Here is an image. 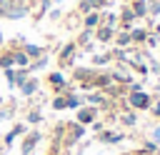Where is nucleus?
Returning a JSON list of instances; mask_svg holds the SVG:
<instances>
[{
	"mask_svg": "<svg viewBox=\"0 0 160 155\" xmlns=\"http://www.w3.org/2000/svg\"><path fill=\"white\" fill-rule=\"evenodd\" d=\"M0 8L5 12V20H22V18L30 15L32 2H28V0H0Z\"/></svg>",
	"mask_w": 160,
	"mask_h": 155,
	"instance_id": "nucleus-1",
	"label": "nucleus"
},
{
	"mask_svg": "<svg viewBox=\"0 0 160 155\" xmlns=\"http://www.w3.org/2000/svg\"><path fill=\"white\" fill-rule=\"evenodd\" d=\"M48 85L52 88V92H55V95H68V92H72L70 82L65 80V75H62L60 70H52V72L48 75Z\"/></svg>",
	"mask_w": 160,
	"mask_h": 155,
	"instance_id": "nucleus-2",
	"label": "nucleus"
},
{
	"mask_svg": "<svg viewBox=\"0 0 160 155\" xmlns=\"http://www.w3.org/2000/svg\"><path fill=\"white\" fill-rule=\"evenodd\" d=\"M82 135H85V125H80V122H65L62 145H65V148H72V145H75Z\"/></svg>",
	"mask_w": 160,
	"mask_h": 155,
	"instance_id": "nucleus-3",
	"label": "nucleus"
},
{
	"mask_svg": "<svg viewBox=\"0 0 160 155\" xmlns=\"http://www.w3.org/2000/svg\"><path fill=\"white\" fill-rule=\"evenodd\" d=\"M40 140H42V132H40V130H35V128H32V130H28V132L22 135L20 152H22V155H32V150L38 148V142H40Z\"/></svg>",
	"mask_w": 160,
	"mask_h": 155,
	"instance_id": "nucleus-4",
	"label": "nucleus"
},
{
	"mask_svg": "<svg viewBox=\"0 0 160 155\" xmlns=\"http://www.w3.org/2000/svg\"><path fill=\"white\" fill-rule=\"evenodd\" d=\"M75 52H78V45H75V40L65 42V45L60 48V52H58V65H60V68H68V65H72V58H75Z\"/></svg>",
	"mask_w": 160,
	"mask_h": 155,
	"instance_id": "nucleus-5",
	"label": "nucleus"
},
{
	"mask_svg": "<svg viewBox=\"0 0 160 155\" xmlns=\"http://www.w3.org/2000/svg\"><path fill=\"white\" fill-rule=\"evenodd\" d=\"M128 102L132 110H150V95L145 90H135L128 95Z\"/></svg>",
	"mask_w": 160,
	"mask_h": 155,
	"instance_id": "nucleus-6",
	"label": "nucleus"
},
{
	"mask_svg": "<svg viewBox=\"0 0 160 155\" xmlns=\"http://www.w3.org/2000/svg\"><path fill=\"white\" fill-rule=\"evenodd\" d=\"M95 72H98V70H92V68H75V70H72V78L82 85V90H92L90 82H92Z\"/></svg>",
	"mask_w": 160,
	"mask_h": 155,
	"instance_id": "nucleus-7",
	"label": "nucleus"
},
{
	"mask_svg": "<svg viewBox=\"0 0 160 155\" xmlns=\"http://www.w3.org/2000/svg\"><path fill=\"white\" fill-rule=\"evenodd\" d=\"M95 118H98V108L95 105H85V108H78V120L75 122L90 125V122H95Z\"/></svg>",
	"mask_w": 160,
	"mask_h": 155,
	"instance_id": "nucleus-8",
	"label": "nucleus"
},
{
	"mask_svg": "<svg viewBox=\"0 0 160 155\" xmlns=\"http://www.w3.org/2000/svg\"><path fill=\"white\" fill-rule=\"evenodd\" d=\"M20 50L30 58V60H38V58H42V55H48V48H42V45H35V42H22L20 45Z\"/></svg>",
	"mask_w": 160,
	"mask_h": 155,
	"instance_id": "nucleus-9",
	"label": "nucleus"
},
{
	"mask_svg": "<svg viewBox=\"0 0 160 155\" xmlns=\"http://www.w3.org/2000/svg\"><path fill=\"white\" fill-rule=\"evenodd\" d=\"M92 35H95V40L98 42H110L112 38H115V28H110V25H98L95 30H92Z\"/></svg>",
	"mask_w": 160,
	"mask_h": 155,
	"instance_id": "nucleus-10",
	"label": "nucleus"
},
{
	"mask_svg": "<svg viewBox=\"0 0 160 155\" xmlns=\"http://www.w3.org/2000/svg\"><path fill=\"white\" fill-rule=\"evenodd\" d=\"M38 88H40V80H38V78H32V75H30V78H28L22 85H18L20 95H25V98H32V95L38 92Z\"/></svg>",
	"mask_w": 160,
	"mask_h": 155,
	"instance_id": "nucleus-11",
	"label": "nucleus"
},
{
	"mask_svg": "<svg viewBox=\"0 0 160 155\" xmlns=\"http://www.w3.org/2000/svg\"><path fill=\"white\" fill-rule=\"evenodd\" d=\"M105 5H108V0H80L78 10H80L82 15H88V12H92V10H102Z\"/></svg>",
	"mask_w": 160,
	"mask_h": 155,
	"instance_id": "nucleus-12",
	"label": "nucleus"
},
{
	"mask_svg": "<svg viewBox=\"0 0 160 155\" xmlns=\"http://www.w3.org/2000/svg\"><path fill=\"white\" fill-rule=\"evenodd\" d=\"M100 10H92V12H88L85 18H82V25H85V30H95L98 25H100Z\"/></svg>",
	"mask_w": 160,
	"mask_h": 155,
	"instance_id": "nucleus-13",
	"label": "nucleus"
},
{
	"mask_svg": "<svg viewBox=\"0 0 160 155\" xmlns=\"http://www.w3.org/2000/svg\"><path fill=\"white\" fill-rule=\"evenodd\" d=\"M10 52H12V65H15V68H28L30 58H28L20 48H10Z\"/></svg>",
	"mask_w": 160,
	"mask_h": 155,
	"instance_id": "nucleus-14",
	"label": "nucleus"
},
{
	"mask_svg": "<svg viewBox=\"0 0 160 155\" xmlns=\"http://www.w3.org/2000/svg\"><path fill=\"white\" fill-rule=\"evenodd\" d=\"M98 140H100V142H120V140H122V132H110V130H100V132H98Z\"/></svg>",
	"mask_w": 160,
	"mask_h": 155,
	"instance_id": "nucleus-15",
	"label": "nucleus"
},
{
	"mask_svg": "<svg viewBox=\"0 0 160 155\" xmlns=\"http://www.w3.org/2000/svg\"><path fill=\"white\" fill-rule=\"evenodd\" d=\"M85 100H88V105H95V108H98V105H100V108H108V98H105L102 92H90Z\"/></svg>",
	"mask_w": 160,
	"mask_h": 155,
	"instance_id": "nucleus-16",
	"label": "nucleus"
},
{
	"mask_svg": "<svg viewBox=\"0 0 160 155\" xmlns=\"http://www.w3.org/2000/svg\"><path fill=\"white\" fill-rule=\"evenodd\" d=\"M132 20H135V12H132L130 8H122V12H120V22H122V30H130Z\"/></svg>",
	"mask_w": 160,
	"mask_h": 155,
	"instance_id": "nucleus-17",
	"label": "nucleus"
},
{
	"mask_svg": "<svg viewBox=\"0 0 160 155\" xmlns=\"http://www.w3.org/2000/svg\"><path fill=\"white\" fill-rule=\"evenodd\" d=\"M38 122H42V112H40L38 108L28 110V115H25V125L30 128V125H38Z\"/></svg>",
	"mask_w": 160,
	"mask_h": 155,
	"instance_id": "nucleus-18",
	"label": "nucleus"
},
{
	"mask_svg": "<svg viewBox=\"0 0 160 155\" xmlns=\"http://www.w3.org/2000/svg\"><path fill=\"white\" fill-rule=\"evenodd\" d=\"M130 10L135 12V18H145L148 15V0H132V8Z\"/></svg>",
	"mask_w": 160,
	"mask_h": 155,
	"instance_id": "nucleus-19",
	"label": "nucleus"
},
{
	"mask_svg": "<svg viewBox=\"0 0 160 155\" xmlns=\"http://www.w3.org/2000/svg\"><path fill=\"white\" fill-rule=\"evenodd\" d=\"M128 32H130V40H132V42H145V40H148V32H145L142 28H130Z\"/></svg>",
	"mask_w": 160,
	"mask_h": 155,
	"instance_id": "nucleus-20",
	"label": "nucleus"
},
{
	"mask_svg": "<svg viewBox=\"0 0 160 155\" xmlns=\"http://www.w3.org/2000/svg\"><path fill=\"white\" fill-rule=\"evenodd\" d=\"M45 65H48V55H42V58H38V60H30V62H28V70H30V75H32L35 70H42Z\"/></svg>",
	"mask_w": 160,
	"mask_h": 155,
	"instance_id": "nucleus-21",
	"label": "nucleus"
},
{
	"mask_svg": "<svg viewBox=\"0 0 160 155\" xmlns=\"http://www.w3.org/2000/svg\"><path fill=\"white\" fill-rule=\"evenodd\" d=\"M15 110H18V105H15V100H10V105H2V108H0V120L12 118V115H15Z\"/></svg>",
	"mask_w": 160,
	"mask_h": 155,
	"instance_id": "nucleus-22",
	"label": "nucleus"
},
{
	"mask_svg": "<svg viewBox=\"0 0 160 155\" xmlns=\"http://www.w3.org/2000/svg\"><path fill=\"white\" fill-rule=\"evenodd\" d=\"M28 78H30V70H28V68H15V88L22 85Z\"/></svg>",
	"mask_w": 160,
	"mask_h": 155,
	"instance_id": "nucleus-23",
	"label": "nucleus"
},
{
	"mask_svg": "<svg viewBox=\"0 0 160 155\" xmlns=\"http://www.w3.org/2000/svg\"><path fill=\"white\" fill-rule=\"evenodd\" d=\"M110 78H112L115 82H132V80H130V75H128V72H125L122 68H118V70H112V72H110Z\"/></svg>",
	"mask_w": 160,
	"mask_h": 155,
	"instance_id": "nucleus-24",
	"label": "nucleus"
},
{
	"mask_svg": "<svg viewBox=\"0 0 160 155\" xmlns=\"http://www.w3.org/2000/svg\"><path fill=\"white\" fill-rule=\"evenodd\" d=\"M50 108L52 110H68V98L65 95H55L52 102H50Z\"/></svg>",
	"mask_w": 160,
	"mask_h": 155,
	"instance_id": "nucleus-25",
	"label": "nucleus"
},
{
	"mask_svg": "<svg viewBox=\"0 0 160 155\" xmlns=\"http://www.w3.org/2000/svg\"><path fill=\"white\" fill-rule=\"evenodd\" d=\"M65 98H68V110H78V108L82 105V98H80V95H75V92H68Z\"/></svg>",
	"mask_w": 160,
	"mask_h": 155,
	"instance_id": "nucleus-26",
	"label": "nucleus"
},
{
	"mask_svg": "<svg viewBox=\"0 0 160 155\" xmlns=\"http://www.w3.org/2000/svg\"><path fill=\"white\" fill-rule=\"evenodd\" d=\"M0 68H2V70L15 68V65H12V52H10V50H2V52H0Z\"/></svg>",
	"mask_w": 160,
	"mask_h": 155,
	"instance_id": "nucleus-27",
	"label": "nucleus"
},
{
	"mask_svg": "<svg viewBox=\"0 0 160 155\" xmlns=\"http://www.w3.org/2000/svg\"><path fill=\"white\" fill-rule=\"evenodd\" d=\"M115 42H118V48H128L132 40H130V32L128 30H122V32H118L115 35Z\"/></svg>",
	"mask_w": 160,
	"mask_h": 155,
	"instance_id": "nucleus-28",
	"label": "nucleus"
},
{
	"mask_svg": "<svg viewBox=\"0 0 160 155\" xmlns=\"http://www.w3.org/2000/svg\"><path fill=\"white\" fill-rule=\"evenodd\" d=\"M5 72V82H8V88L12 90L15 88V68H8V70H2Z\"/></svg>",
	"mask_w": 160,
	"mask_h": 155,
	"instance_id": "nucleus-29",
	"label": "nucleus"
},
{
	"mask_svg": "<svg viewBox=\"0 0 160 155\" xmlns=\"http://www.w3.org/2000/svg\"><path fill=\"white\" fill-rule=\"evenodd\" d=\"M120 120H122V125H135V120H138V118H135V112H122V115H120Z\"/></svg>",
	"mask_w": 160,
	"mask_h": 155,
	"instance_id": "nucleus-30",
	"label": "nucleus"
},
{
	"mask_svg": "<svg viewBox=\"0 0 160 155\" xmlns=\"http://www.w3.org/2000/svg\"><path fill=\"white\" fill-rule=\"evenodd\" d=\"M12 132H15V138H20V135L28 132V125H25V122H15V125H12Z\"/></svg>",
	"mask_w": 160,
	"mask_h": 155,
	"instance_id": "nucleus-31",
	"label": "nucleus"
},
{
	"mask_svg": "<svg viewBox=\"0 0 160 155\" xmlns=\"http://www.w3.org/2000/svg\"><path fill=\"white\" fill-rule=\"evenodd\" d=\"M148 15H160V0H152L148 5Z\"/></svg>",
	"mask_w": 160,
	"mask_h": 155,
	"instance_id": "nucleus-32",
	"label": "nucleus"
},
{
	"mask_svg": "<svg viewBox=\"0 0 160 155\" xmlns=\"http://www.w3.org/2000/svg\"><path fill=\"white\" fill-rule=\"evenodd\" d=\"M105 62H110V52H108V55H95V58H92V65H105Z\"/></svg>",
	"mask_w": 160,
	"mask_h": 155,
	"instance_id": "nucleus-33",
	"label": "nucleus"
},
{
	"mask_svg": "<svg viewBox=\"0 0 160 155\" xmlns=\"http://www.w3.org/2000/svg\"><path fill=\"white\" fill-rule=\"evenodd\" d=\"M12 142H15V132L10 130V132H5V138H2V145H5V148H10Z\"/></svg>",
	"mask_w": 160,
	"mask_h": 155,
	"instance_id": "nucleus-34",
	"label": "nucleus"
},
{
	"mask_svg": "<svg viewBox=\"0 0 160 155\" xmlns=\"http://www.w3.org/2000/svg\"><path fill=\"white\" fill-rule=\"evenodd\" d=\"M60 15H62L60 10H50V12H48V18H50V20H60Z\"/></svg>",
	"mask_w": 160,
	"mask_h": 155,
	"instance_id": "nucleus-35",
	"label": "nucleus"
},
{
	"mask_svg": "<svg viewBox=\"0 0 160 155\" xmlns=\"http://www.w3.org/2000/svg\"><path fill=\"white\" fill-rule=\"evenodd\" d=\"M142 150H145V152H155V150H158V145H155V142H145V148H142Z\"/></svg>",
	"mask_w": 160,
	"mask_h": 155,
	"instance_id": "nucleus-36",
	"label": "nucleus"
},
{
	"mask_svg": "<svg viewBox=\"0 0 160 155\" xmlns=\"http://www.w3.org/2000/svg\"><path fill=\"white\" fill-rule=\"evenodd\" d=\"M152 142H155V145H160V128H155V130H152Z\"/></svg>",
	"mask_w": 160,
	"mask_h": 155,
	"instance_id": "nucleus-37",
	"label": "nucleus"
},
{
	"mask_svg": "<svg viewBox=\"0 0 160 155\" xmlns=\"http://www.w3.org/2000/svg\"><path fill=\"white\" fill-rule=\"evenodd\" d=\"M150 112H152V115H158V118H160V100H158V102H155V105H150Z\"/></svg>",
	"mask_w": 160,
	"mask_h": 155,
	"instance_id": "nucleus-38",
	"label": "nucleus"
},
{
	"mask_svg": "<svg viewBox=\"0 0 160 155\" xmlns=\"http://www.w3.org/2000/svg\"><path fill=\"white\" fill-rule=\"evenodd\" d=\"M5 152H8V148H5V145H0V155H5Z\"/></svg>",
	"mask_w": 160,
	"mask_h": 155,
	"instance_id": "nucleus-39",
	"label": "nucleus"
},
{
	"mask_svg": "<svg viewBox=\"0 0 160 155\" xmlns=\"http://www.w3.org/2000/svg\"><path fill=\"white\" fill-rule=\"evenodd\" d=\"M5 45V38H2V30H0V48Z\"/></svg>",
	"mask_w": 160,
	"mask_h": 155,
	"instance_id": "nucleus-40",
	"label": "nucleus"
},
{
	"mask_svg": "<svg viewBox=\"0 0 160 155\" xmlns=\"http://www.w3.org/2000/svg\"><path fill=\"white\" fill-rule=\"evenodd\" d=\"M155 32H158V38H160V22H158V25H155Z\"/></svg>",
	"mask_w": 160,
	"mask_h": 155,
	"instance_id": "nucleus-41",
	"label": "nucleus"
},
{
	"mask_svg": "<svg viewBox=\"0 0 160 155\" xmlns=\"http://www.w3.org/2000/svg\"><path fill=\"white\" fill-rule=\"evenodd\" d=\"M0 18H5V12H2V8H0Z\"/></svg>",
	"mask_w": 160,
	"mask_h": 155,
	"instance_id": "nucleus-42",
	"label": "nucleus"
},
{
	"mask_svg": "<svg viewBox=\"0 0 160 155\" xmlns=\"http://www.w3.org/2000/svg\"><path fill=\"white\" fill-rule=\"evenodd\" d=\"M50 2H62V0H50Z\"/></svg>",
	"mask_w": 160,
	"mask_h": 155,
	"instance_id": "nucleus-43",
	"label": "nucleus"
},
{
	"mask_svg": "<svg viewBox=\"0 0 160 155\" xmlns=\"http://www.w3.org/2000/svg\"><path fill=\"white\" fill-rule=\"evenodd\" d=\"M158 92H160V82H158Z\"/></svg>",
	"mask_w": 160,
	"mask_h": 155,
	"instance_id": "nucleus-44",
	"label": "nucleus"
}]
</instances>
